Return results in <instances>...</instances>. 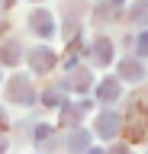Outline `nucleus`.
I'll return each mask as SVG.
<instances>
[{"instance_id": "obj_3", "label": "nucleus", "mask_w": 148, "mask_h": 154, "mask_svg": "<svg viewBox=\"0 0 148 154\" xmlns=\"http://www.w3.org/2000/svg\"><path fill=\"white\" fill-rule=\"evenodd\" d=\"M55 64V55H52L49 48H39L36 55H32V67H39V71H45V67Z\"/></svg>"}, {"instance_id": "obj_2", "label": "nucleus", "mask_w": 148, "mask_h": 154, "mask_svg": "<svg viewBox=\"0 0 148 154\" xmlns=\"http://www.w3.org/2000/svg\"><path fill=\"white\" fill-rule=\"evenodd\" d=\"M119 132V116H113V112H103L100 116V135H116Z\"/></svg>"}, {"instance_id": "obj_4", "label": "nucleus", "mask_w": 148, "mask_h": 154, "mask_svg": "<svg viewBox=\"0 0 148 154\" xmlns=\"http://www.w3.org/2000/svg\"><path fill=\"white\" fill-rule=\"evenodd\" d=\"M32 29H39L42 35H49V32H52V19H49V13H36V16H32Z\"/></svg>"}, {"instance_id": "obj_7", "label": "nucleus", "mask_w": 148, "mask_h": 154, "mask_svg": "<svg viewBox=\"0 0 148 154\" xmlns=\"http://www.w3.org/2000/svg\"><path fill=\"white\" fill-rule=\"evenodd\" d=\"M100 96H103V100H116L119 96V84L116 80H106V84L100 87Z\"/></svg>"}, {"instance_id": "obj_8", "label": "nucleus", "mask_w": 148, "mask_h": 154, "mask_svg": "<svg viewBox=\"0 0 148 154\" xmlns=\"http://www.w3.org/2000/svg\"><path fill=\"white\" fill-rule=\"evenodd\" d=\"M97 58L100 61H109V38H100L97 42Z\"/></svg>"}, {"instance_id": "obj_5", "label": "nucleus", "mask_w": 148, "mask_h": 154, "mask_svg": "<svg viewBox=\"0 0 148 154\" xmlns=\"http://www.w3.org/2000/svg\"><path fill=\"white\" fill-rule=\"evenodd\" d=\"M10 96H13V100H29V87H26V80H13Z\"/></svg>"}, {"instance_id": "obj_10", "label": "nucleus", "mask_w": 148, "mask_h": 154, "mask_svg": "<svg viewBox=\"0 0 148 154\" xmlns=\"http://www.w3.org/2000/svg\"><path fill=\"white\" fill-rule=\"evenodd\" d=\"M0 151H3V144H0Z\"/></svg>"}, {"instance_id": "obj_9", "label": "nucleus", "mask_w": 148, "mask_h": 154, "mask_svg": "<svg viewBox=\"0 0 148 154\" xmlns=\"http://www.w3.org/2000/svg\"><path fill=\"white\" fill-rule=\"evenodd\" d=\"M138 48H142V55H148V32L138 38Z\"/></svg>"}, {"instance_id": "obj_6", "label": "nucleus", "mask_w": 148, "mask_h": 154, "mask_svg": "<svg viewBox=\"0 0 148 154\" xmlns=\"http://www.w3.org/2000/svg\"><path fill=\"white\" fill-rule=\"evenodd\" d=\"M132 19H135V23H142V26H148V0L135 3V10H132Z\"/></svg>"}, {"instance_id": "obj_1", "label": "nucleus", "mask_w": 148, "mask_h": 154, "mask_svg": "<svg viewBox=\"0 0 148 154\" xmlns=\"http://www.w3.org/2000/svg\"><path fill=\"white\" fill-rule=\"evenodd\" d=\"M119 71H122V77H129V80H142V77H145V67L138 64L135 58L122 61V67H119Z\"/></svg>"}]
</instances>
